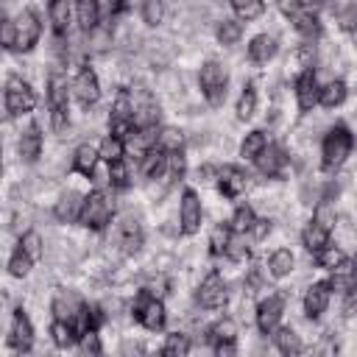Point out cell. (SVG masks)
<instances>
[{"label": "cell", "instance_id": "cell-1", "mask_svg": "<svg viewBox=\"0 0 357 357\" xmlns=\"http://www.w3.org/2000/svg\"><path fill=\"white\" fill-rule=\"evenodd\" d=\"M354 148H357V131L346 120L329 123L318 139V173L324 176L343 173L354 156Z\"/></svg>", "mask_w": 357, "mask_h": 357}, {"label": "cell", "instance_id": "cell-2", "mask_svg": "<svg viewBox=\"0 0 357 357\" xmlns=\"http://www.w3.org/2000/svg\"><path fill=\"white\" fill-rule=\"evenodd\" d=\"M123 198H126V195L114 192L112 187H92V190H86L78 229H81V231H89V234H95V237L106 234V231L114 226V220H117V215H120V209H123V204H120Z\"/></svg>", "mask_w": 357, "mask_h": 357}, {"label": "cell", "instance_id": "cell-3", "mask_svg": "<svg viewBox=\"0 0 357 357\" xmlns=\"http://www.w3.org/2000/svg\"><path fill=\"white\" fill-rule=\"evenodd\" d=\"M195 89H198V98L206 109H212V112L223 109L226 100H229V89H231L229 61H223L220 56L201 59L198 67H195Z\"/></svg>", "mask_w": 357, "mask_h": 357}, {"label": "cell", "instance_id": "cell-4", "mask_svg": "<svg viewBox=\"0 0 357 357\" xmlns=\"http://www.w3.org/2000/svg\"><path fill=\"white\" fill-rule=\"evenodd\" d=\"M3 109H6V120H14V123L33 117L39 109L36 84L22 73H8L3 84Z\"/></svg>", "mask_w": 357, "mask_h": 357}, {"label": "cell", "instance_id": "cell-5", "mask_svg": "<svg viewBox=\"0 0 357 357\" xmlns=\"http://www.w3.org/2000/svg\"><path fill=\"white\" fill-rule=\"evenodd\" d=\"M47 312H50V318L70 321L78 332L92 329V326H89V298H86L78 287L56 284V287L50 290V296H47Z\"/></svg>", "mask_w": 357, "mask_h": 357}, {"label": "cell", "instance_id": "cell-6", "mask_svg": "<svg viewBox=\"0 0 357 357\" xmlns=\"http://www.w3.org/2000/svg\"><path fill=\"white\" fill-rule=\"evenodd\" d=\"M128 315H131V324L148 335H162V332H167V324H170L167 301L151 296L142 287H137L134 296L128 298Z\"/></svg>", "mask_w": 357, "mask_h": 357}, {"label": "cell", "instance_id": "cell-7", "mask_svg": "<svg viewBox=\"0 0 357 357\" xmlns=\"http://www.w3.org/2000/svg\"><path fill=\"white\" fill-rule=\"evenodd\" d=\"M231 296H234L231 279L220 268H215V265H209L206 273L192 284V301L204 312H223V310H229Z\"/></svg>", "mask_w": 357, "mask_h": 357}, {"label": "cell", "instance_id": "cell-8", "mask_svg": "<svg viewBox=\"0 0 357 357\" xmlns=\"http://www.w3.org/2000/svg\"><path fill=\"white\" fill-rule=\"evenodd\" d=\"M257 173L248 170L243 162H220L218 178H215V192L223 204H234L240 198H248L257 190Z\"/></svg>", "mask_w": 357, "mask_h": 357}, {"label": "cell", "instance_id": "cell-9", "mask_svg": "<svg viewBox=\"0 0 357 357\" xmlns=\"http://www.w3.org/2000/svg\"><path fill=\"white\" fill-rule=\"evenodd\" d=\"M70 84H73V100L78 106V112H92L100 106L103 100V78L95 67L92 59H84L73 67L70 73Z\"/></svg>", "mask_w": 357, "mask_h": 357}, {"label": "cell", "instance_id": "cell-10", "mask_svg": "<svg viewBox=\"0 0 357 357\" xmlns=\"http://www.w3.org/2000/svg\"><path fill=\"white\" fill-rule=\"evenodd\" d=\"M45 151H47V137H45V126L36 117H28L20 123L17 134H14V159L20 167H36L45 162Z\"/></svg>", "mask_w": 357, "mask_h": 357}, {"label": "cell", "instance_id": "cell-11", "mask_svg": "<svg viewBox=\"0 0 357 357\" xmlns=\"http://www.w3.org/2000/svg\"><path fill=\"white\" fill-rule=\"evenodd\" d=\"M176 223H178V234L184 240H192V237L201 234V229L206 223V204H204V195L195 184H184L178 190Z\"/></svg>", "mask_w": 357, "mask_h": 357}, {"label": "cell", "instance_id": "cell-12", "mask_svg": "<svg viewBox=\"0 0 357 357\" xmlns=\"http://www.w3.org/2000/svg\"><path fill=\"white\" fill-rule=\"evenodd\" d=\"M251 170L257 173V181H262V184L284 181L287 173H293V151L284 142L271 139L268 148L251 162Z\"/></svg>", "mask_w": 357, "mask_h": 357}, {"label": "cell", "instance_id": "cell-13", "mask_svg": "<svg viewBox=\"0 0 357 357\" xmlns=\"http://www.w3.org/2000/svg\"><path fill=\"white\" fill-rule=\"evenodd\" d=\"M11 14H14V28H17V42H14L11 56H31L42 45V33H45L42 14L33 3H22Z\"/></svg>", "mask_w": 357, "mask_h": 357}, {"label": "cell", "instance_id": "cell-14", "mask_svg": "<svg viewBox=\"0 0 357 357\" xmlns=\"http://www.w3.org/2000/svg\"><path fill=\"white\" fill-rule=\"evenodd\" d=\"M287 304H290V293L287 290L271 287L268 293H262L254 301V329H257V335L268 337L276 326H282L284 315H287Z\"/></svg>", "mask_w": 357, "mask_h": 357}, {"label": "cell", "instance_id": "cell-15", "mask_svg": "<svg viewBox=\"0 0 357 357\" xmlns=\"http://www.w3.org/2000/svg\"><path fill=\"white\" fill-rule=\"evenodd\" d=\"M36 349V326H33V318L28 315L25 304H14L11 315H8V326H6V351L14 354V357H22V354H33Z\"/></svg>", "mask_w": 357, "mask_h": 357}, {"label": "cell", "instance_id": "cell-16", "mask_svg": "<svg viewBox=\"0 0 357 357\" xmlns=\"http://www.w3.org/2000/svg\"><path fill=\"white\" fill-rule=\"evenodd\" d=\"M332 298H335V293H332L326 276L307 282L304 290H301V298H298L301 318H304L307 324H324V321H326V312H329V307H332Z\"/></svg>", "mask_w": 357, "mask_h": 357}, {"label": "cell", "instance_id": "cell-17", "mask_svg": "<svg viewBox=\"0 0 357 357\" xmlns=\"http://www.w3.org/2000/svg\"><path fill=\"white\" fill-rule=\"evenodd\" d=\"M84 198H86V190H81V187H61L53 195V201H50V220L56 226H64V229L78 226L81 209H84Z\"/></svg>", "mask_w": 357, "mask_h": 357}, {"label": "cell", "instance_id": "cell-18", "mask_svg": "<svg viewBox=\"0 0 357 357\" xmlns=\"http://www.w3.org/2000/svg\"><path fill=\"white\" fill-rule=\"evenodd\" d=\"M321 73L318 67L315 70H301L293 75L290 81V95H293V103H296V112L298 114H310L318 109V95H321Z\"/></svg>", "mask_w": 357, "mask_h": 357}, {"label": "cell", "instance_id": "cell-19", "mask_svg": "<svg viewBox=\"0 0 357 357\" xmlns=\"http://www.w3.org/2000/svg\"><path fill=\"white\" fill-rule=\"evenodd\" d=\"M282 53V39L273 33V31H257L248 36L245 42V64L257 67V70H265L268 64H273Z\"/></svg>", "mask_w": 357, "mask_h": 357}, {"label": "cell", "instance_id": "cell-20", "mask_svg": "<svg viewBox=\"0 0 357 357\" xmlns=\"http://www.w3.org/2000/svg\"><path fill=\"white\" fill-rule=\"evenodd\" d=\"M293 36L298 42H321L326 36V22H324V11L312 8V6H304L293 20H287Z\"/></svg>", "mask_w": 357, "mask_h": 357}, {"label": "cell", "instance_id": "cell-21", "mask_svg": "<svg viewBox=\"0 0 357 357\" xmlns=\"http://www.w3.org/2000/svg\"><path fill=\"white\" fill-rule=\"evenodd\" d=\"M103 165L100 153H98V142L92 139H78L70 148V173L81 176L84 181H92V176L98 173V167Z\"/></svg>", "mask_w": 357, "mask_h": 357}, {"label": "cell", "instance_id": "cell-22", "mask_svg": "<svg viewBox=\"0 0 357 357\" xmlns=\"http://www.w3.org/2000/svg\"><path fill=\"white\" fill-rule=\"evenodd\" d=\"M262 265H265L271 282H284V279H290V276L296 273V268H298V257H296V251H293L290 245L282 243V245H273V248L265 254Z\"/></svg>", "mask_w": 357, "mask_h": 357}, {"label": "cell", "instance_id": "cell-23", "mask_svg": "<svg viewBox=\"0 0 357 357\" xmlns=\"http://www.w3.org/2000/svg\"><path fill=\"white\" fill-rule=\"evenodd\" d=\"M349 95H351V84L346 75H329L324 78L321 84V95H318V109L324 112H337L349 103Z\"/></svg>", "mask_w": 357, "mask_h": 357}, {"label": "cell", "instance_id": "cell-24", "mask_svg": "<svg viewBox=\"0 0 357 357\" xmlns=\"http://www.w3.org/2000/svg\"><path fill=\"white\" fill-rule=\"evenodd\" d=\"M137 176L142 184L148 181H167V151L165 148H148L145 153H139L137 159Z\"/></svg>", "mask_w": 357, "mask_h": 357}, {"label": "cell", "instance_id": "cell-25", "mask_svg": "<svg viewBox=\"0 0 357 357\" xmlns=\"http://www.w3.org/2000/svg\"><path fill=\"white\" fill-rule=\"evenodd\" d=\"M245 25H248V22L237 20L234 14L218 17V20L212 22V39H215V45H218L220 50H234V47L243 42V36H245Z\"/></svg>", "mask_w": 357, "mask_h": 357}, {"label": "cell", "instance_id": "cell-26", "mask_svg": "<svg viewBox=\"0 0 357 357\" xmlns=\"http://www.w3.org/2000/svg\"><path fill=\"white\" fill-rule=\"evenodd\" d=\"M268 340H271V349L279 351V354H284V357H293V354H301V351L310 349L307 340H304V335H301V329H298L296 324H282V326H276V329L268 335Z\"/></svg>", "mask_w": 357, "mask_h": 357}, {"label": "cell", "instance_id": "cell-27", "mask_svg": "<svg viewBox=\"0 0 357 357\" xmlns=\"http://www.w3.org/2000/svg\"><path fill=\"white\" fill-rule=\"evenodd\" d=\"M206 346H218V343H240V321L234 315H229L226 310L218 312L209 324H206Z\"/></svg>", "mask_w": 357, "mask_h": 357}, {"label": "cell", "instance_id": "cell-28", "mask_svg": "<svg viewBox=\"0 0 357 357\" xmlns=\"http://www.w3.org/2000/svg\"><path fill=\"white\" fill-rule=\"evenodd\" d=\"M47 25L53 36H70L75 28V0H47Z\"/></svg>", "mask_w": 357, "mask_h": 357}, {"label": "cell", "instance_id": "cell-29", "mask_svg": "<svg viewBox=\"0 0 357 357\" xmlns=\"http://www.w3.org/2000/svg\"><path fill=\"white\" fill-rule=\"evenodd\" d=\"M259 112V84L254 78H245L240 84V92L234 98V120L237 123H251Z\"/></svg>", "mask_w": 357, "mask_h": 357}, {"label": "cell", "instance_id": "cell-30", "mask_svg": "<svg viewBox=\"0 0 357 357\" xmlns=\"http://www.w3.org/2000/svg\"><path fill=\"white\" fill-rule=\"evenodd\" d=\"M273 137H271V131L265 128V126H254V128H248L245 134H240V139H237V159L240 162H254L265 148H268V142H271Z\"/></svg>", "mask_w": 357, "mask_h": 357}, {"label": "cell", "instance_id": "cell-31", "mask_svg": "<svg viewBox=\"0 0 357 357\" xmlns=\"http://www.w3.org/2000/svg\"><path fill=\"white\" fill-rule=\"evenodd\" d=\"M332 243V231L326 229V226H321L315 218H310L307 215V220L301 223V229H298V245H301V251L307 254V257H312V254H318L324 245H329Z\"/></svg>", "mask_w": 357, "mask_h": 357}, {"label": "cell", "instance_id": "cell-32", "mask_svg": "<svg viewBox=\"0 0 357 357\" xmlns=\"http://www.w3.org/2000/svg\"><path fill=\"white\" fill-rule=\"evenodd\" d=\"M231 240H234V229L229 226L226 218H218V220L209 226V231H206V257H209V262L223 259Z\"/></svg>", "mask_w": 357, "mask_h": 357}, {"label": "cell", "instance_id": "cell-33", "mask_svg": "<svg viewBox=\"0 0 357 357\" xmlns=\"http://www.w3.org/2000/svg\"><path fill=\"white\" fill-rule=\"evenodd\" d=\"M109 167V187L120 195H128L137 184V162L131 156H126L123 162H114V165H106Z\"/></svg>", "mask_w": 357, "mask_h": 357}, {"label": "cell", "instance_id": "cell-34", "mask_svg": "<svg viewBox=\"0 0 357 357\" xmlns=\"http://www.w3.org/2000/svg\"><path fill=\"white\" fill-rule=\"evenodd\" d=\"M78 337H81V332H78L70 321L50 318V324H47V340H50V346H53L56 351H75Z\"/></svg>", "mask_w": 357, "mask_h": 357}, {"label": "cell", "instance_id": "cell-35", "mask_svg": "<svg viewBox=\"0 0 357 357\" xmlns=\"http://www.w3.org/2000/svg\"><path fill=\"white\" fill-rule=\"evenodd\" d=\"M195 351V340L192 335L184 329V326H176V329H167L162 332V343H159V354H167V357H184Z\"/></svg>", "mask_w": 357, "mask_h": 357}, {"label": "cell", "instance_id": "cell-36", "mask_svg": "<svg viewBox=\"0 0 357 357\" xmlns=\"http://www.w3.org/2000/svg\"><path fill=\"white\" fill-rule=\"evenodd\" d=\"M167 14H170L167 0H137V17L148 31H159L167 22Z\"/></svg>", "mask_w": 357, "mask_h": 357}, {"label": "cell", "instance_id": "cell-37", "mask_svg": "<svg viewBox=\"0 0 357 357\" xmlns=\"http://www.w3.org/2000/svg\"><path fill=\"white\" fill-rule=\"evenodd\" d=\"M257 215H259L257 204H254V201H248V198H240V201H234V204H231V209H229L226 220H229V226H231L237 234H248V231H251V226H254V220H257Z\"/></svg>", "mask_w": 357, "mask_h": 357}, {"label": "cell", "instance_id": "cell-38", "mask_svg": "<svg viewBox=\"0 0 357 357\" xmlns=\"http://www.w3.org/2000/svg\"><path fill=\"white\" fill-rule=\"evenodd\" d=\"M17 245H20L36 265L47 259V237H45L36 226H28L22 234H17Z\"/></svg>", "mask_w": 357, "mask_h": 357}, {"label": "cell", "instance_id": "cell-39", "mask_svg": "<svg viewBox=\"0 0 357 357\" xmlns=\"http://www.w3.org/2000/svg\"><path fill=\"white\" fill-rule=\"evenodd\" d=\"M103 22V11L98 0H75V31L89 33Z\"/></svg>", "mask_w": 357, "mask_h": 357}, {"label": "cell", "instance_id": "cell-40", "mask_svg": "<svg viewBox=\"0 0 357 357\" xmlns=\"http://www.w3.org/2000/svg\"><path fill=\"white\" fill-rule=\"evenodd\" d=\"M159 148H165L167 153L170 151H190V131L178 123H162L159 128Z\"/></svg>", "mask_w": 357, "mask_h": 357}, {"label": "cell", "instance_id": "cell-41", "mask_svg": "<svg viewBox=\"0 0 357 357\" xmlns=\"http://www.w3.org/2000/svg\"><path fill=\"white\" fill-rule=\"evenodd\" d=\"M332 22L343 36L357 33V0H337L332 6Z\"/></svg>", "mask_w": 357, "mask_h": 357}, {"label": "cell", "instance_id": "cell-42", "mask_svg": "<svg viewBox=\"0 0 357 357\" xmlns=\"http://www.w3.org/2000/svg\"><path fill=\"white\" fill-rule=\"evenodd\" d=\"M98 153L103 159V165H114V162H123L128 156V145L123 137L112 134V131H103L100 139H98Z\"/></svg>", "mask_w": 357, "mask_h": 357}, {"label": "cell", "instance_id": "cell-43", "mask_svg": "<svg viewBox=\"0 0 357 357\" xmlns=\"http://www.w3.org/2000/svg\"><path fill=\"white\" fill-rule=\"evenodd\" d=\"M349 257H351V254H349L343 245H337V243L332 240L329 245H324V248H321L318 254H312L310 259H312V265H315L321 273H329V271H335L337 265H343Z\"/></svg>", "mask_w": 357, "mask_h": 357}, {"label": "cell", "instance_id": "cell-44", "mask_svg": "<svg viewBox=\"0 0 357 357\" xmlns=\"http://www.w3.org/2000/svg\"><path fill=\"white\" fill-rule=\"evenodd\" d=\"M33 268H36V262H33L17 243H14V248H11L8 259H6V273H8V279H14V282H25V279H31Z\"/></svg>", "mask_w": 357, "mask_h": 357}, {"label": "cell", "instance_id": "cell-45", "mask_svg": "<svg viewBox=\"0 0 357 357\" xmlns=\"http://www.w3.org/2000/svg\"><path fill=\"white\" fill-rule=\"evenodd\" d=\"M324 276H326V282H329V287H332V293H335V296H343L349 287H354V284H357V268H354L351 257H349L343 265H337L335 271L324 273Z\"/></svg>", "mask_w": 357, "mask_h": 357}, {"label": "cell", "instance_id": "cell-46", "mask_svg": "<svg viewBox=\"0 0 357 357\" xmlns=\"http://www.w3.org/2000/svg\"><path fill=\"white\" fill-rule=\"evenodd\" d=\"M226 6H229V11L237 17V20H243V22H257V20H262L265 17V0H226Z\"/></svg>", "mask_w": 357, "mask_h": 357}, {"label": "cell", "instance_id": "cell-47", "mask_svg": "<svg viewBox=\"0 0 357 357\" xmlns=\"http://www.w3.org/2000/svg\"><path fill=\"white\" fill-rule=\"evenodd\" d=\"M75 351H81V354H86V357L103 354V351H106V343H103V332H100V329H86V332H81Z\"/></svg>", "mask_w": 357, "mask_h": 357}, {"label": "cell", "instance_id": "cell-48", "mask_svg": "<svg viewBox=\"0 0 357 357\" xmlns=\"http://www.w3.org/2000/svg\"><path fill=\"white\" fill-rule=\"evenodd\" d=\"M14 42H17L14 14H11V11H3V20H0V45H3V50H6L8 56L14 53Z\"/></svg>", "mask_w": 357, "mask_h": 357}, {"label": "cell", "instance_id": "cell-49", "mask_svg": "<svg viewBox=\"0 0 357 357\" xmlns=\"http://www.w3.org/2000/svg\"><path fill=\"white\" fill-rule=\"evenodd\" d=\"M304 6H307V0H273L276 14H279V17H284V20H293Z\"/></svg>", "mask_w": 357, "mask_h": 357}, {"label": "cell", "instance_id": "cell-50", "mask_svg": "<svg viewBox=\"0 0 357 357\" xmlns=\"http://www.w3.org/2000/svg\"><path fill=\"white\" fill-rule=\"evenodd\" d=\"M120 354H145L148 351V346L137 337V335H120V349H117Z\"/></svg>", "mask_w": 357, "mask_h": 357}, {"label": "cell", "instance_id": "cell-51", "mask_svg": "<svg viewBox=\"0 0 357 357\" xmlns=\"http://www.w3.org/2000/svg\"><path fill=\"white\" fill-rule=\"evenodd\" d=\"M212 351L218 357H229V354H237L240 351V343H218V346H212Z\"/></svg>", "mask_w": 357, "mask_h": 357}, {"label": "cell", "instance_id": "cell-52", "mask_svg": "<svg viewBox=\"0 0 357 357\" xmlns=\"http://www.w3.org/2000/svg\"><path fill=\"white\" fill-rule=\"evenodd\" d=\"M335 3H337V0H307V6H312V8H318V11H332Z\"/></svg>", "mask_w": 357, "mask_h": 357}]
</instances>
